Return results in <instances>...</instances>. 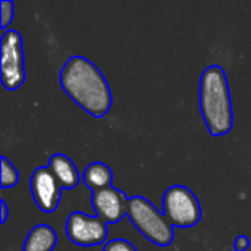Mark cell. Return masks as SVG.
Segmentation results:
<instances>
[{
    "instance_id": "3957f363",
    "label": "cell",
    "mask_w": 251,
    "mask_h": 251,
    "mask_svg": "<svg viewBox=\"0 0 251 251\" xmlns=\"http://www.w3.org/2000/svg\"><path fill=\"white\" fill-rule=\"evenodd\" d=\"M128 218L132 225L150 243L159 247H168L174 241V226L168 218L159 212L146 197L134 196L129 199Z\"/></svg>"
},
{
    "instance_id": "277c9868",
    "label": "cell",
    "mask_w": 251,
    "mask_h": 251,
    "mask_svg": "<svg viewBox=\"0 0 251 251\" xmlns=\"http://www.w3.org/2000/svg\"><path fill=\"white\" fill-rule=\"evenodd\" d=\"M163 215L176 228H193L201 221V206L196 194L184 185H172L163 194Z\"/></svg>"
},
{
    "instance_id": "5b68a950",
    "label": "cell",
    "mask_w": 251,
    "mask_h": 251,
    "mask_svg": "<svg viewBox=\"0 0 251 251\" xmlns=\"http://www.w3.org/2000/svg\"><path fill=\"white\" fill-rule=\"evenodd\" d=\"M0 56L3 87L9 91L21 88L26 79V71L22 37L16 29L3 32L0 40Z\"/></svg>"
},
{
    "instance_id": "2e32d148",
    "label": "cell",
    "mask_w": 251,
    "mask_h": 251,
    "mask_svg": "<svg viewBox=\"0 0 251 251\" xmlns=\"http://www.w3.org/2000/svg\"><path fill=\"white\" fill-rule=\"evenodd\" d=\"M0 206H1V219H0V222H1V225H3V224H6V221H7L9 209H7V204H6L4 200H0Z\"/></svg>"
},
{
    "instance_id": "6da1fadb",
    "label": "cell",
    "mask_w": 251,
    "mask_h": 251,
    "mask_svg": "<svg viewBox=\"0 0 251 251\" xmlns=\"http://www.w3.org/2000/svg\"><path fill=\"white\" fill-rule=\"evenodd\" d=\"M60 85L76 106L97 119L112 109L113 96L106 76L84 56L75 54L65 62L60 71Z\"/></svg>"
},
{
    "instance_id": "8992f818",
    "label": "cell",
    "mask_w": 251,
    "mask_h": 251,
    "mask_svg": "<svg viewBox=\"0 0 251 251\" xmlns=\"http://www.w3.org/2000/svg\"><path fill=\"white\" fill-rule=\"evenodd\" d=\"M65 232L68 240L75 246L93 247L106 241L109 228L107 224L97 216H88L82 212H74L66 219Z\"/></svg>"
},
{
    "instance_id": "52a82bcc",
    "label": "cell",
    "mask_w": 251,
    "mask_h": 251,
    "mask_svg": "<svg viewBox=\"0 0 251 251\" xmlns=\"http://www.w3.org/2000/svg\"><path fill=\"white\" fill-rule=\"evenodd\" d=\"M29 188L34 203L43 213L50 215L59 207L63 188L49 166H40L31 174Z\"/></svg>"
},
{
    "instance_id": "5bb4252c",
    "label": "cell",
    "mask_w": 251,
    "mask_h": 251,
    "mask_svg": "<svg viewBox=\"0 0 251 251\" xmlns=\"http://www.w3.org/2000/svg\"><path fill=\"white\" fill-rule=\"evenodd\" d=\"M101 251H137V249L128 240L118 238V240H112V241L106 243Z\"/></svg>"
},
{
    "instance_id": "ba28073f",
    "label": "cell",
    "mask_w": 251,
    "mask_h": 251,
    "mask_svg": "<svg viewBox=\"0 0 251 251\" xmlns=\"http://www.w3.org/2000/svg\"><path fill=\"white\" fill-rule=\"evenodd\" d=\"M90 200L97 218L104 221L107 225L118 224L125 216H128L129 199L124 191L115 187L93 191Z\"/></svg>"
},
{
    "instance_id": "4fadbf2b",
    "label": "cell",
    "mask_w": 251,
    "mask_h": 251,
    "mask_svg": "<svg viewBox=\"0 0 251 251\" xmlns=\"http://www.w3.org/2000/svg\"><path fill=\"white\" fill-rule=\"evenodd\" d=\"M13 10H15L13 1H9V0L0 1V28L3 32L7 31L6 28L13 21Z\"/></svg>"
},
{
    "instance_id": "7c38bea8",
    "label": "cell",
    "mask_w": 251,
    "mask_h": 251,
    "mask_svg": "<svg viewBox=\"0 0 251 251\" xmlns=\"http://www.w3.org/2000/svg\"><path fill=\"white\" fill-rule=\"evenodd\" d=\"M0 166H1V190H7L15 187L19 182V174L15 168V165L4 156L0 157Z\"/></svg>"
},
{
    "instance_id": "9a60e30c",
    "label": "cell",
    "mask_w": 251,
    "mask_h": 251,
    "mask_svg": "<svg viewBox=\"0 0 251 251\" xmlns=\"http://www.w3.org/2000/svg\"><path fill=\"white\" fill-rule=\"evenodd\" d=\"M250 246L251 241L247 237H244V235L237 237L235 241H234V250L235 251H247L250 249Z\"/></svg>"
},
{
    "instance_id": "30bf717a",
    "label": "cell",
    "mask_w": 251,
    "mask_h": 251,
    "mask_svg": "<svg viewBox=\"0 0 251 251\" xmlns=\"http://www.w3.org/2000/svg\"><path fill=\"white\" fill-rule=\"evenodd\" d=\"M57 244V234L49 225L34 226L22 246V251H53Z\"/></svg>"
},
{
    "instance_id": "7a4b0ae2",
    "label": "cell",
    "mask_w": 251,
    "mask_h": 251,
    "mask_svg": "<svg viewBox=\"0 0 251 251\" xmlns=\"http://www.w3.org/2000/svg\"><path fill=\"white\" fill-rule=\"evenodd\" d=\"M200 112L210 135L222 137L231 132L234 125V109L226 72L219 65L207 66L200 78L199 87Z\"/></svg>"
},
{
    "instance_id": "8fae6325",
    "label": "cell",
    "mask_w": 251,
    "mask_h": 251,
    "mask_svg": "<svg viewBox=\"0 0 251 251\" xmlns=\"http://www.w3.org/2000/svg\"><path fill=\"white\" fill-rule=\"evenodd\" d=\"M112 181H113L112 169L106 163H103V162H93V163H90L85 168L84 174H82V182L85 184V187L91 193L103 190V188L113 187Z\"/></svg>"
},
{
    "instance_id": "9c48e42d",
    "label": "cell",
    "mask_w": 251,
    "mask_h": 251,
    "mask_svg": "<svg viewBox=\"0 0 251 251\" xmlns=\"http://www.w3.org/2000/svg\"><path fill=\"white\" fill-rule=\"evenodd\" d=\"M47 166L50 168L53 175L57 178V181L60 182L63 190H74V188H76V185L81 181L79 171H78L76 165L74 163V160L62 153L53 154L49 159Z\"/></svg>"
}]
</instances>
